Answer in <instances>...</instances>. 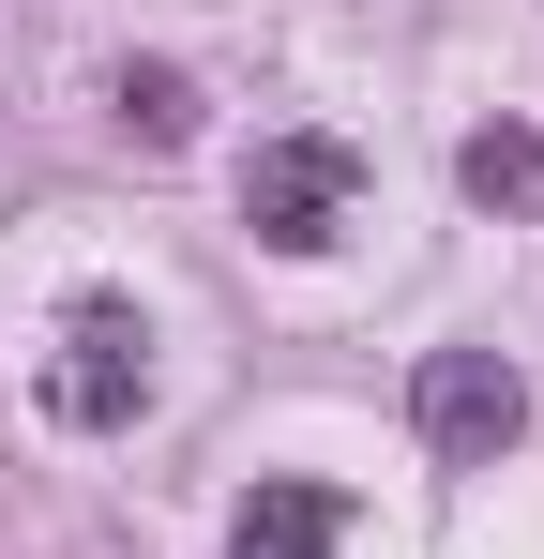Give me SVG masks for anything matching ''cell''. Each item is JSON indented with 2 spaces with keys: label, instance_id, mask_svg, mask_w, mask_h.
Listing matches in <instances>:
<instances>
[{
  "label": "cell",
  "instance_id": "cell-2",
  "mask_svg": "<svg viewBox=\"0 0 544 559\" xmlns=\"http://www.w3.org/2000/svg\"><path fill=\"white\" fill-rule=\"evenodd\" d=\"M348 212H363V152H348V136H258V167H243V227H258L272 258L348 242Z\"/></svg>",
  "mask_w": 544,
  "mask_h": 559
},
{
  "label": "cell",
  "instance_id": "cell-3",
  "mask_svg": "<svg viewBox=\"0 0 544 559\" xmlns=\"http://www.w3.org/2000/svg\"><path fill=\"white\" fill-rule=\"evenodd\" d=\"M409 408H424V439H439V454H469V468H484V454H515V424H530V378L499 364V348H439Z\"/></svg>",
  "mask_w": 544,
  "mask_h": 559
},
{
  "label": "cell",
  "instance_id": "cell-4",
  "mask_svg": "<svg viewBox=\"0 0 544 559\" xmlns=\"http://www.w3.org/2000/svg\"><path fill=\"white\" fill-rule=\"evenodd\" d=\"M333 545H348V499L333 484H258L227 514V559H333Z\"/></svg>",
  "mask_w": 544,
  "mask_h": 559
},
{
  "label": "cell",
  "instance_id": "cell-6",
  "mask_svg": "<svg viewBox=\"0 0 544 559\" xmlns=\"http://www.w3.org/2000/svg\"><path fill=\"white\" fill-rule=\"evenodd\" d=\"M121 121H137L152 152H181V136H197V76H167V61H121Z\"/></svg>",
  "mask_w": 544,
  "mask_h": 559
},
{
  "label": "cell",
  "instance_id": "cell-5",
  "mask_svg": "<svg viewBox=\"0 0 544 559\" xmlns=\"http://www.w3.org/2000/svg\"><path fill=\"white\" fill-rule=\"evenodd\" d=\"M453 182L484 197V212H530V197H544V136H530V121H484V136L453 152Z\"/></svg>",
  "mask_w": 544,
  "mask_h": 559
},
{
  "label": "cell",
  "instance_id": "cell-1",
  "mask_svg": "<svg viewBox=\"0 0 544 559\" xmlns=\"http://www.w3.org/2000/svg\"><path fill=\"white\" fill-rule=\"evenodd\" d=\"M46 408H61L76 439H121V424L152 408V318H137L121 287L61 302V364H46Z\"/></svg>",
  "mask_w": 544,
  "mask_h": 559
}]
</instances>
